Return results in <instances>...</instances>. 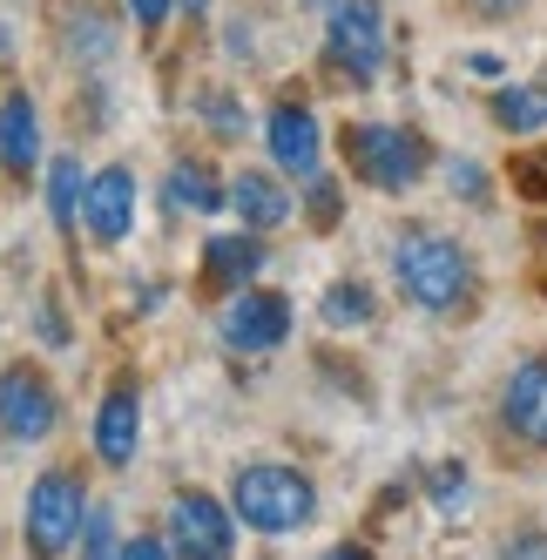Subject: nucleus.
Wrapping results in <instances>:
<instances>
[{
  "mask_svg": "<svg viewBox=\"0 0 547 560\" xmlns=\"http://www.w3.org/2000/svg\"><path fill=\"white\" fill-rule=\"evenodd\" d=\"M136 432H142V406H136V392H108L102 398V412H95V453L102 466H129L136 459Z\"/></svg>",
  "mask_w": 547,
  "mask_h": 560,
  "instance_id": "12",
  "label": "nucleus"
},
{
  "mask_svg": "<svg viewBox=\"0 0 547 560\" xmlns=\"http://www.w3.org/2000/svg\"><path fill=\"white\" fill-rule=\"evenodd\" d=\"M507 560H547V534H521V540H507Z\"/></svg>",
  "mask_w": 547,
  "mask_h": 560,
  "instance_id": "24",
  "label": "nucleus"
},
{
  "mask_svg": "<svg viewBox=\"0 0 547 560\" xmlns=\"http://www.w3.org/2000/svg\"><path fill=\"white\" fill-rule=\"evenodd\" d=\"M82 223L95 244H123L129 223H136V176L129 170H102L82 196Z\"/></svg>",
  "mask_w": 547,
  "mask_h": 560,
  "instance_id": "9",
  "label": "nucleus"
},
{
  "mask_svg": "<svg viewBox=\"0 0 547 560\" xmlns=\"http://www.w3.org/2000/svg\"><path fill=\"white\" fill-rule=\"evenodd\" d=\"M170 203H176V210H203V217H210V210L223 203V189H217V176H210L203 163H183V170L170 176Z\"/></svg>",
  "mask_w": 547,
  "mask_h": 560,
  "instance_id": "17",
  "label": "nucleus"
},
{
  "mask_svg": "<svg viewBox=\"0 0 547 560\" xmlns=\"http://www.w3.org/2000/svg\"><path fill=\"white\" fill-rule=\"evenodd\" d=\"M493 122L514 129V136L540 129L547 122V89H507V95H493Z\"/></svg>",
  "mask_w": 547,
  "mask_h": 560,
  "instance_id": "16",
  "label": "nucleus"
},
{
  "mask_svg": "<svg viewBox=\"0 0 547 560\" xmlns=\"http://www.w3.org/2000/svg\"><path fill=\"white\" fill-rule=\"evenodd\" d=\"M345 163L359 170L372 189H412L426 170V142L412 129H385V122H359L345 129Z\"/></svg>",
  "mask_w": 547,
  "mask_h": 560,
  "instance_id": "3",
  "label": "nucleus"
},
{
  "mask_svg": "<svg viewBox=\"0 0 547 560\" xmlns=\"http://www.w3.org/2000/svg\"><path fill=\"white\" fill-rule=\"evenodd\" d=\"M0 432L8 439H48L55 432V385L34 365L0 372Z\"/></svg>",
  "mask_w": 547,
  "mask_h": 560,
  "instance_id": "6",
  "label": "nucleus"
},
{
  "mask_svg": "<svg viewBox=\"0 0 547 560\" xmlns=\"http://www.w3.org/2000/svg\"><path fill=\"white\" fill-rule=\"evenodd\" d=\"M393 270H399V291L426 311H453L466 298V284H474V264H466V250L453 244V236H433V230H412L399 236L393 250Z\"/></svg>",
  "mask_w": 547,
  "mask_h": 560,
  "instance_id": "1",
  "label": "nucleus"
},
{
  "mask_svg": "<svg viewBox=\"0 0 547 560\" xmlns=\"http://www.w3.org/2000/svg\"><path fill=\"white\" fill-rule=\"evenodd\" d=\"M291 331V304L278 291H244L223 311V345L230 351H278Z\"/></svg>",
  "mask_w": 547,
  "mask_h": 560,
  "instance_id": "8",
  "label": "nucleus"
},
{
  "mask_svg": "<svg viewBox=\"0 0 547 560\" xmlns=\"http://www.w3.org/2000/svg\"><path fill=\"white\" fill-rule=\"evenodd\" d=\"M203 108H210V129L217 136H237L244 122H237V102H230V95H203Z\"/></svg>",
  "mask_w": 547,
  "mask_h": 560,
  "instance_id": "20",
  "label": "nucleus"
},
{
  "mask_svg": "<svg viewBox=\"0 0 547 560\" xmlns=\"http://www.w3.org/2000/svg\"><path fill=\"white\" fill-rule=\"evenodd\" d=\"M527 196H540V203H547V155H527V163H521V176H514Z\"/></svg>",
  "mask_w": 547,
  "mask_h": 560,
  "instance_id": "21",
  "label": "nucleus"
},
{
  "mask_svg": "<svg viewBox=\"0 0 547 560\" xmlns=\"http://www.w3.org/2000/svg\"><path fill=\"white\" fill-rule=\"evenodd\" d=\"M115 560H170V540H149V534H136V540H123V553Z\"/></svg>",
  "mask_w": 547,
  "mask_h": 560,
  "instance_id": "22",
  "label": "nucleus"
},
{
  "mask_svg": "<svg viewBox=\"0 0 547 560\" xmlns=\"http://www.w3.org/2000/svg\"><path fill=\"white\" fill-rule=\"evenodd\" d=\"M325 560H372V553H365V547H331Z\"/></svg>",
  "mask_w": 547,
  "mask_h": 560,
  "instance_id": "28",
  "label": "nucleus"
},
{
  "mask_svg": "<svg viewBox=\"0 0 547 560\" xmlns=\"http://www.w3.org/2000/svg\"><path fill=\"white\" fill-rule=\"evenodd\" d=\"M189 8H203V0H189Z\"/></svg>",
  "mask_w": 547,
  "mask_h": 560,
  "instance_id": "29",
  "label": "nucleus"
},
{
  "mask_svg": "<svg viewBox=\"0 0 547 560\" xmlns=\"http://www.w3.org/2000/svg\"><path fill=\"white\" fill-rule=\"evenodd\" d=\"M170 547L176 560H230V513L210 493H183L170 506Z\"/></svg>",
  "mask_w": 547,
  "mask_h": 560,
  "instance_id": "7",
  "label": "nucleus"
},
{
  "mask_svg": "<svg viewBox=\"0 0 547 560\" xmlns=\"http://www.w3.org/2000/svg\"><path fill=\"white\" fill-rule=\"evenodd\" d=\"M331 61L351 74V82H372L385 61V27L372 0H338L331 8Z\"/></svg>",
  "mask_w": 547,
  "mask_h": 560,
  "instance_id": "5",
  "label": "nucleus"
},
{
  "mask_svg": "<svg viewBox=\"0 0 547 560\" xmlns=\"http://www.w3.org/2000/svg\"><path fill=\"white\" fill-rule=\"evenodd\" d=\"M42 345H68V331H61V311H55V304L42 311Z\"/></svg>",
  "mask_w": 547,
  "mask_h": 560,
  "instance_id": "26",
  "label": "nucleus"
},
{
  "mask_svg": "<svg viewBox=\"0 0 547 560\" xmlns=\"http://www.w3.org/2000/svg\"><path fill=\"white\" fill-rule=\"evenodd\" d=\"M325 317H331V325H365V317H372V298H365L359 284H338V291L325 298Z\"/></svg>",
  "mask_w": 547,
  "mask_h": 560,
  "instance_id": "19",
  "label": "nucleus"
},
{
  "mask_svg": "<svg viewBox=\"0 0 547 560\" xmlns=\"http://www.w3.org/2000/svg\"><path fill=\"white\" fill-rule=\"evenodd\" d=\"M34 155H42V122H34V102L14 89L8 102H0V163L34 170Z\"/></svg>",
  "mask_w": 547,
  "mask_h": 560,
  "instance_id": "13",
  "label": "nucleus"
},
{
  "mask_svg": "<svg viewBox=\"0 0 547 560\" xmlns=\"http://www.w3.org/2000/svg\"><path fill=\"white\" fill-rule=\"evenodd\" d=\"M230 506L244 513V527L257 534H298L311 513H318V493L311 479L291 472V466H244L237 487H230Z\"/></svg>",
  "mask_w": 547,
  "mask_h": 560,
  "instance_id": "2",
  "label": "nucleus"
},
{
  "mask_svg": "<svg viewBox=\"0 0 547 560\" xmlns=\"http://www.w3.org/2000/svg\"><path fill=\"white\" fill-rule=\"evenodd\" d=\"M82 163H68V155H61V163L48 170V203H55V223L61 230H74V203H82Z\"/></svg>",
  "mask_w": 547,
  "mask_h": 560,
  "instance_id": "18",
  "label": "nucleus"
},
{
  "mask_svg": "<svg viewBox=\"0 0 547 560\" xmlns=\"http://www.w3.org/2000/svg\"><path fill=\"white\" fill-rule=\"evenodd\" d=\"M500 419L514 439H527V446H547V358H527V365L507 378Z\"/></svg>",
  "mask_w": 547,
  "mask_h": 560,
  "instance_id": "10",
  "label": "nucleus"
},
{
  "mask_svg": "<svg viewBox=\"0 0 547 560\" xmlns=\"http://www.w3.org/2000/svg\"><path fill=\"white\" fill-rule=\"evenodd\" d=\"M270 155H278V170H298L304 183H318V115L298 102L270 108Z\"/></svg>",
  "mask_w": 547,
  "mask_h": 560,
  "instance_id": "11",
  "label": "nucleus"
},
{
  "mask_svg": "<svg viewBox=\"0 0 547 560\" xmlns=\"http://www.w3.org/2000/svg\"><path fill=\"white\" fill-rule=\"evenodd\" d=\"M230 210H237L251 230H270V223H284V217H291L284 189L270 183V176H257V170H244V176H237V189H230Z\"/></svg>",
  "mask_w": 547,
  "mask_h": 560,
  "instance_id": "15",
  "label": "nucleus"
},
{
  "mask_svg": "<svg viewBox=\"0 0 547 560\" xmlns=\"http://www.w3.org/2000/svg\"><path fill=\"white\" fill-rule=\"evenodd\" d=\"M129 14H136V27H163L170 0H129Z\"/></svg>",
  "mask_w": 547,
  "mask_h": 560,
  "instance_id": "25",
  "label": "nucleus"
},
{
  "mask_svg": "<svg viewBox=\"0 0 547 560\" xmlns=\"http://www.w3.org/2000/svg\"><path fill=\"white\" fill-rule=\"evenodd\" d=\"M474 8H480V14H514L521 0H474Z\"/></svg>",
  "mask_w": 547,
  "mask_h": 560,
  "instance_id": "27",
  "label": "nucleus"
},
{
  "mask_svg": "<svg viewBox=\"0 0 547 560\" xmlns=\"http://www.w3.org/2000/svg\"><path fill=\"white\" fill-rule=\"evenodd\" d=\"M257 264H264V244H257V236H217V244L203 250V277H210L217 291H237Z\"/></svg>",
  "mask_w": 547,
  "mask_h": 560,
  "instance_id": "14",
  "label": "nucleus"
},
{
  "mask_svg": "<svg viewBox=\"0 0 547 560\" xmlns=\"http://www.w3.org/2000/svg\"><path fill=\"white\" fill-rule=\"evenodd\" d=\"M453 196H487V176L474 163H453Z\"/></svg>",
  "mask_w": 547,
  "mask_h": 560,
  "instance_id": "23",
  "label": "nucleus"
},
{
  "mask_svg": "<svg viewBox=\"0 0 547 560\" xmlns=\"http://www.w3.org/2000/svg\"><path fill=\"white\" fill-rule=\"evenodd\" d=\"M82 520H89V500L82 487H74L68 472H42L34 479V493H27V547L55 560L74 547V534H82Z\"/></svg>",
  "mask_w": 547,
  "mask_h": 560,
  "instance_id": "4",
  "label": "nucleus"
}]
</instances>
